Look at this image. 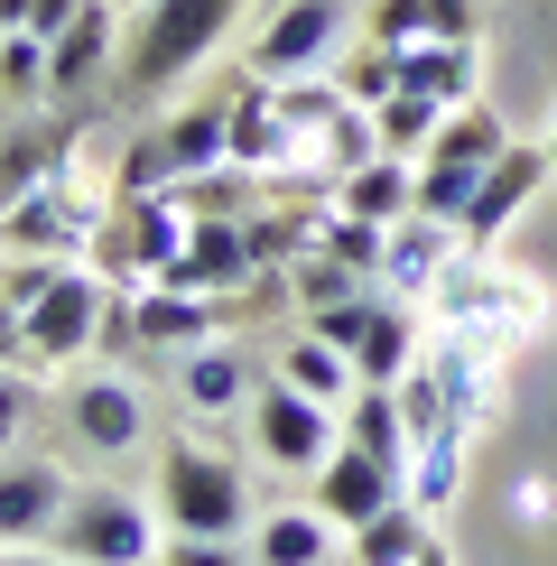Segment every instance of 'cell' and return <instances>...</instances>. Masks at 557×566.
<instances>
[{
  "label": "cell",
  "mask_w": 557,
  "mask_h": 566,
  "mask_svg": "<svg viewBox=\"0 0 557 566\" xmlns=\"http://www.w3.org/2000/svg\"><path fill=\"white\" fill-rule=\"evenodd\" d=\"M335 214H354V223H400V214H418V158H371V168H354V177H335Z\"/></svg>",
  "instance_id": "obj_21"
},
{
  "label": "cell",
  "mask_w": 557,
  "mask_h": 566,
  "mask_svg": "<svg viewBox=\"0 0 557 566\" xmlns=\"http://www.w3.org/2000/svg\"><path fill=\"white\" fill-rule=\"evenodd\" d=\"M335 46H344V0H278L251 38V65L242 75L261 84H307V75H335Z\"/></svg>",
  "instance_id": "obj_8"
},
{
  "label": "cell",
  "mask_w": 557,
  "mask_h": 566,
  "mask_svg": "<svg viewBox=\"0 0 557 566\" xmlns=\"http://www.w3.org/2000/svg\"><path fill=\"white\" fill-rule=\"evenodd\" d=\"M557 168H548V139H511V149L483 168V186H474V205L455 214V232H464V251H493L502 232H511V214H521L529 196H539Z\"/></svg>",
  "instance_id": "obj_13"
},
{
  "label": "cell",
  "mask_w": 557,
  "mask_h": 566,
  "mask_svg": "<svg viewBox=\"0 0 557 566\" xmlns=\"http://www.w3.org/2000/svg\"><path fill=\"white\" fill-rule=\"evenodd\" d=\"M400 84L455 112V103H474V93H483V46H446V38H418V46H400Z\"/></svg>",
  "instance_id": "obj_22"
},
{
  "label": "cell",
  "mask_w": 557,
  "mask_h": 566,
  "mask_svg": "<svg viewBox=\"0 0 557 566\" xmlns=\"http://www.w3.org/2000/svg\"><path fill=\"white\" fill-rule=\"evenodd\" d=\"M186 205H177V186H139V196H112L103 205V232H93V270H112V289H139V279H158L177 261V242H186Z\"/></svg>",
  "instance_id": "obj_5"
},
{
  "label": "cell",
  "mask_w": 557,
  "mask_h": 566,
  "mask_svg": "<svg viewBox=\"0 0 557 566\" xmlns=\"http://www.w3.org/2000/svg\"><path fill=\"white\" fill-rule=\"evenodd\" d=\"M29 418H38V371L29 363H0V455L29 437Z\"/></svg>",
  "instance_id": "obj_34"
},
{
  "label": "cell",
  "mask_w": 557,
  "mask_h": 566,
  "mask_svg": "<svg viewBox=\"0 0 557 566\" xmlns=\"http://www.w3.org/2000/svg\"><path fill=\"white\" fill-rule=\"evenodd\" d=\"M112 10H122V0H84V10L65 19L56 38H46V93H56V103H65V93H84V84L112 65V46H122Z\"/></svg>",
  "instance_id": "obj_19"
},
{
  "label": "cell",
  "mask_w": 557,
  "mask_h": 566,
  "mask_svg": "<svg viewBox=\"0 0 557 566\" xmlns=\"http://www.w3.org/2000/svg\"><path fill=\"white\" fill-rule=\"evenodd\" d=\"M223 103H232V168H251V177H288V158L307 149V139H297L288 112H278V84L242 75Z\"/></svg>",
  "instance_id": "obj_16"
},
{
  "label": "cell",
  "mask_w": 557,
  "mask_h": 566,
  "mask_svg": "<svg viewBox=\"0 0 557 566\" xmlns=\"http://www.w3.org/2000/svg\"><path fill=\"white\" fill-rule=\"evenodd\" d=\"M251 270H261V242H251V214H196L177 242V261L149 279V289H186V297H232L251 289Z\"/></svg>",
  "instance_id": "obj_11"
},
{
  "label": "cell",
  "mask_w": 557,
  "mask_h": 566,
  "mask_svg": "<svg viewBox=\"0 0 557 566\" xmlns=\"http://www.w3.org/2000/svg\"><path fill=\"white\" fill-rule=\"evenodd\" d=\"M335 84L354 93L362 112H371V103H390V93H400V46L371 38V46H354V56H335Z\"/></svg>",
  "instance_id": "obj_32"
},
{
  "label": "cell",
  "mask_w": 557,
  "mask_h": 566,
  "mask_svg": "<svg viewBox=\"0 0 557 566\" xmlns=\"http://www.w3.org/2000/svg\"><path fill=\"white\" fill-rule=\"evenodd\" d=\"M223 158H232V103H186V112H168V122L130 149L122 196H139V186H177V177H204V168H223Z\"/></svg>",
  "instance_id": "obj_9"
},
{
  "label": "cell",
  "mask_w": 557,
  "mask_h": 566,
  "mask_svg": "<svg viewBox=\"0 0 557 566\" xmlns=\"http://www.w3.org/2000/svg\"><path fill=\"white\" fill-rule=\"evenodd\" d=\"M428 306H437V325H464V335H493L502 353H511V344H529V335L548 325V297L529 289L521 270H493V251H455V261L437 270Z\"/></svg>",
  "instance_id": "obj_3"
},
{
  "label": "cell",
  "mask_w": 557,
  "mask_h": 566,
  "mask_svg": "<svg viewBox=\"0 0 557 566\" xmlns=\"http://www.w3.org/2000/svg\"><path fill=\"white\" fill-rule=\"evenodd\" d=\"M502 149H511V130H502V112L483 103V93L455 103L446 122H437V139H428V158H446V168H493Z\"/></svg>",
  "instance_id": "obj_27"
},
{
  "label": "cell",
  "mask_w": 557,
  "mask_h": 566,
  "mask_svg": "<svg viewBox=\"0 0 557 566\" xmlns=\"http://www.w3.org/2000/svg\"><path fill=\"white\" fill-rule=\"evenodd\" d=\"M548 168H557V130H548Z\"/></svg>",
  "instance_id": "obj_38"
},
{
  "label": "cell",
  "mask_w": 557,
  "mask_h": 566,
  "mask_svg": "<svg viewBox=\"0 0 557 566\" xmlns=\"http://www.w3.org/2000/svg\"><path fill=\"white\" fill-rule=\"evenodd\" d=\"M371 122H381V149L390 158H428V139H437V122H446V103H428V93H390V103H371Z\"/></svg>",
  "instance_id": "obj_30"
},
{
  "label": "cell",
  "mask_w": 557,
  "mask_h": 566,
  "mask_svg": "<svg viewBox=\"0 0 557 566\" xmlns=\"http://www.w3.org/2000/svg\"><path fill=\"white\" fill-rule=\"evenodd\" d=\"M278 381H297L307 399H325V409H344V399L362 390V371H354V353H344V344L307 335V344H288V353H278Z\"/></svg>",
  "instance_id": "obj_29"
},
{
  "label": "cell",
  "mask_w": 557,
  "mask_h": 566,
  "mask_svg": "<svg viewBox=\"0 0 557 566\" xmlns=\"http://www.w3.org/2000/svg\"><path fill=\"white\" fill-rule=\"evenodd\" d=\"M400 492H409V474H400V464H381V455L354 446V437H335V455L316 464V511H325L335 530H362L371 511H390Z\"/></svg>",
  "instance_id": "obj_14"
},
{
  "label": "cell",
  "mask_w": 557,
  "mask_h": 566,
  "mask_svg": "<svg viewBox=\"0 0 557 566\" xmlns=\"http://www.w3.org/2000/svg\"><path fill=\"white\" fill-rule=\"evenodd\" d=\"M232 10H242V0H139V10H130V38H122V84L139 93V103L168 93V84H186V75L223 46Z\"/></svg>",
  "instance_id": "obj_2"
},
{
  "label": "cell",
  "mask_w": 557,
  "mask_h": 566,
  "mask_svg": "<svg viewBox=\"0 0 557 566\" xmlns=\"http://www.w3.org/2000/svg\"><path fill=\"white\" fill-rule=\"evenodd\" d=\"M251 566H335V521L325 511H270L251 538Z\"/></svg>",
  "instance_id": "obj_26"
},
{
  "label": "cell",
  "mask_w": 557,
  "mask_h": 566,
  "mask_svg": "<svg viewBox=\"0 0 557 566\" xmlns=\"http://www.w3.org/2000/svg\"><path fill=\"white\" fill-rule=\"evenodd\" d=\"M65 428H75V446L84 455H130L139 437H149V409H139V390L122 381V371H93V381H75L65 390Z\"/></svg>",
  "instance_id": "obj_15"
},
{
  "label": "cell",
  "mask_w": 557,
  "mask_h": 566,
  "mask_svg": "<svg viewBox=\"0 0 557 566\" xmlns=\"http://www.w3.org/2000/svg\"><path fill=\"white\" fill-rule=\"evenodd\" d=\"M122 10H139V0H122Z\"/></svg>",
  "instance_id": "obj_39"
},
{
  "label": "cell",
  "mask_w": 557,
  "mask_h": 566,
  "mask_svg": "<svg viewBox=\"0 0 557 566\" xmlns=\"http://www.w3.org/2000/svg\"><path fill=\"white\" fill-rule=\"evenodd\" d=\"M316 158H325V177H354V168H371V158H381V122H371L362 103H344V112H335V130L316 139Z\"/></svg>",
  "instance_id": "obj_31"
},
{
  "label": "cell",
  "mask_w": 557,
  "mask_h": 566,
  "mask_svg": "<svg viewBox=\"0 0 557 566\" xmlns=\"http://www.w3.org/2000/svg\"><path fill=\"white\" fill-rule=\"evenodd\" d=\"M65 502H75L65 464L29 455V446H10V455H0V548H46L56 521H65Z\"/></svg>",
  "instance_id": "obj_12"
},
{
  "label": "cell",
  "mask_w": 557,
  "mask_h": 566,
  "mask_svg": "<svg viewBox=\"0 0 557 566\" xmlns=\"http://www.w3.org/2000/svg\"><path fill=\"white\" fill-rule=\"evenodd\" d=\"M493 335H464V325H437L428 335V363H437V381H446V409L474 428V418H493V399H502V371H493Z\"/></svg>",
  "instance_id": "obj_18"
},
{
  "label": "cell",
  "mask_w": 557,
  "mask_h": 566,
  "mask_svg": "<svg viewBox=\"0 0 557 566\" xmlns=\"http://www.w3.org/2000/svg\"><path fill=\"white\" fill-rule=\"evenodd\" d=\"M0 93H10V103L46 93V38H38V29H10V38H0Z\"/></svg>",
  "instance_id": "obj_33"
},
{
  "label": "cell",
  "mask_w": 557,
  "mask_h": 566,
  "mask_svg": "<svg viewBox=\"0 0 557 566\" xmlns=\"http://www.w3.org/2000/svg\"><path fill=\"white\" fill-rule=\"evenodd\" d=\"M464 251V232L455 223H437V214H400L381 232V261H371V279H381L390 297H428L437 289V270H446Z\"/></svg>",
  "instance_id": "obj_17"
},
{
  "label": "cell",
  "mask_w": 557,
  "mask_h": 566,
  "mask_svg": "<svg viewBox=\"0 0 557 566\" xmlns=\"http://www.w3.org/2000/svg\"><path fill=\"white\" fill-rule=\"evenodd\" d=\"M65 566H149L158 557V521L139 492H112V483H75L56 538H46Z\"/></svg>",
  "instance_id": "obj_6"
},
{
  "label": "cell",
  "mask_w": 557,
  "mask_h": 566,
  "mask_svg": "<svg viewBox=\"0 0 557 566\" xmlns=\"http://www.w3.org/2000/svg\"><path fill=\"white\" fill-rule=\"evenodd\" d=\"M464 437H474V428H464V418H446V428H428V437L409 446V502L428 511V521H446V511H455V483H464Z\"/></svg>",
  "instance_id": "obj_23"
},
{
  "label": "cell",
  "mask_w": 557,
  "mask_h": 566,
  "mask_svg": "<svg viewBox=\"0 0 557 566\" xmlns=\"http://www.w3.org/2000/svg\"><path fill=\"white\" fill-rule=\"evenodd\" d=\"M344 538H354V557H344V566H409V557L437 538V521L400 492L390 511H371V521H362V530H344Z\"/></svg>",
  "instance_id": "obj_25"
},
{
  "label": "cell",
  "mask_w": 557,
  "mask_h": 566,
  "mask_svg": "<svg viewBox=\"0 0 557 566\" xmlns=\"http://www.w3.org/2000/svg\"><path fill=\"white\" fill-rule=\"evenodd\" d=\"M93 232H103V205H93L65 168H46L29 196L0 205V242H10V251H38V261H75V251H93Z\"/></svg>",
  "instance_id": "obj_7"
},
{
  "label": "cell",
  "mask_w": 557,
  "mask_h": 566,
  "mask_svg": "<svg viewBox=\"0 0 557 566\" xmlns=\"http://www.w3.org/2000/svg\"><path fill=\"white\" fill-rule=\"evenodd\" d=\"M103 297L112 279H93V261H19L10 270V363H75V353H93V335H103Z\"/></svg>",
  "instance_id": "obj_1"
},
{
  "label": "cell",
  "mask_w": 557,
  "mask_h": 566,
  "mask_svg": "<svg viewBox=\"0 0 557 566\" xmlns=\"http://www.w3.org/2000/svg\"><path fill=\"white\" fill-rule=\"evenodd\" d=\"M0 566H65V557H56V548H46V557H38V548H0Z\"/></svg>",
  "instance_id": "obj_36"
},
{
  "label": "cell",
  "mask_w": 557,
  "mask_h": 566,
  "mask_svg": "<svg viewBox=\"0 0 557 566\" xmlns=\"http://www.w3.org/2000/svg\"><path fill=\"white\" fill-rule=\"evenodd\" d=\"M409 363H418V325L400 316V297H371V316L354 335V371H362V381H400Z\"/></svg>",
  "instance_id": "obj_28"
},
{
  "label": "cell",
  "mask_w": 557,
  "mask_h": 566,
  "mask_svg": "<svg viewBox=\"0 0 557 566\" xmlns=\"http://www.w3.org/2000/svg\"><path fill=\"white\" fill-rule=\"evenodd\" d=\"M335 418L344 409L307 399L297 381H278V371L251 390V446H261V464H278V474H316V464L335 455Z\"/></svg>",
  "instance_id": "obj_10"
},
{
  "label": "cell",
  "mask_w": 557,
  "mask_h": 566,
  "mask_svg": "<svg viewBox=\"0 0 557 566\" xmlns=\"http://www.w3.org/2000/svg\"><path fill=\"white\" fill-rule=\"evenodd\" d=\"M130 325H139V344H158V353H196V344H214V335H223V297L139 289V297H130Z\"/></svg>",
  "instance_id": "obj_20"
},
{
  "label": "cell",
  "mask_w": 557,
  "mask_h": 566,
  "mask_svg": "<svg viewBox=\"0 0 557 566\" xmlns=\"http://www.w3.org/2000/svg\"><path fill=\"white\" fill-rule=\"evenodd\" d=\"M177 390H186V409L223 418V409H242V399H251V371H242V353H232V344L214 335V344L177 353Z\"/></svg>",
  "instance_id": "obj_24"
},
{
  "label": "cell",
  "mask_w": 557,
  "mask_h": 566,
  "mask_svg": "<svg viewBox=\"0 0 557 566\" xmlns=\"http://www.w3.org/2000/svg\"><path fill=\"white\" fill-rule=\"evenodd\" d=\"M158 521L186 530V538H242L251 530V492H242V464L214 455V446H158Z\"/></svg>",
  "instance_id": "obj_4"
},
{
  "label": "cell",
  "mask_w": 557,
  "mask_h": 566,
  "mask_svg": "<svg viewBox=\"0 0 557 566\" xmlns=\"http://www.w3.org/2000/svg\"><path fill=\"white\" fill-rule=\"evenodd\" d=\"M158 566H251L232 538H186V530H168V548H158Z\"/></svg>",
  "instance_id": "obj_35"
},
{
  "label": "cell",
  "mask_w": 557,
  "mask_h": 566,
  "mask_svg": "<svg viewBox=\"0 0 557 566\" xmlns=\"http://www.w3.org/2000/svg\"><path fill=\"white\" fill-rule=\"evenodd\" d=\"M409 566H446V548H437V538H428V548H418V557H409Z\"/></svg>",
  "instance_id": "obj_37"
}]
</instances>
